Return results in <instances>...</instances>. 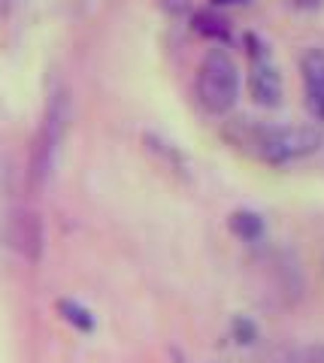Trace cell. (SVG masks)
Instances as JSON below:
<instances>
[{
  "mask_svg": "<svg viewBox=\"0 0 324 363\" xmlns=\"http://www.w3.org/2000/svg\"><path fill=\"white\" fill-rule=\"evenodd\" d=\"M245 152L267 164H291L321 149L324 136L315 124H249L240 121V136H233Z\"/></svg>",
  "mask_w": 324,
  "mask_h": 363,
  "instance_id": "obj_1",
  "label": "cell"
},
{
  "mask_svg": "<svg viewBox=\"0 0 324 363\" xmlns=\"http://www.w3.org/2000/svg\"><path fill=\"white\" fill-rule=\"evenodd\" d=\"M197 100L209 116H228L240 97V67L228 49H209L197 67Z\"/></svg>",
  "mask_w": 324,
  "mask_h": 363,
  "instance_id": "obj_2",
  "label": "cell"
},
{
  "mask_svg": "<svg viewBox=\"0 0 324 363\" xmlns=\"http://www.w3.org/2000/svg\"><path fill=\"white\" fill-rule=\"evenodd\" d=\"M67 118H70V100H67V91L58 88L49 97L46 112H43L40 130L33 136L30 145V161H28V179L33 188H43L55 169V157H58V149L64 143L67 133Z\"/></svg>",
  "mask_w": 324,
  "mask_h": 363,
  "instance_id": "obj_3",
  "label": "cell"
},
{
  "mask_svg": "<svg viewBox=\"0 0 324 363\" xmlns=\"http://www.w3.org/2000/svg\"><path fill=\"white\" fill-rule=\"evenodd\" d=\"M249 97L255 106L261 109H276L285 97V82H282V73L279 67L267 58H252L249 67Z\"/></svg>",
  "mask_w": 324,
  "mask_h": 363,
  "instance_id": "obj_4",
  "label": "cell"
},
{
  "mask_svg": "<svg viewBox=\"0 0 324 363\" xmlns=\"http://www.w3.org/2000/svg\"><path fill=\"white\" fill-rule=\"evenodd\" d=\"M300 76H303L306 106L315 121H324V49H306L300 58Z\"/></svg>",
  "mask_w": 324,
  "mask_h": 363,
  "instance_id": "obj_5",
  "label": "cell"
},
{
  "mask_svg": "<svg viewBox=\"0 0 324 363\" xmlns=\"http://www.w3.org/2000/svg\"><path fill=\"white\" fill-rule=\"evenodd\" d=\"M9 245L18 248L25 257L37 260L40 252H43V224L33 212H25L18 209L13 212V218H9Z\"/></svg>",
  "mask_w": 324,
  "mask_h": 363,
  "instance_id": "obj_6",
  "label": "cell"
},
{
  "mask_svg": "<svg viewBox=\"0 0 324 363\" xmlns=\"http://www.w3.org/2000/svg\"><path fill=\"white\" fill-rule=\"evenodd\" d=\"M228 227H230V233L237 236V240L242 242H258L261 236H264V218L258 212H252V209H237L228 218Z\"/></svg>",
  "mask_w": 324,
  "mask_h": 363,
  "instance_id": "obj_7",
  "label": "cell"
},
{
  "mask_svg": "<svg viewBox=\"0 0 324 363\" xmlns=\"http://www.w3.org/2000/svg\"><path fill=\"white\" fill-rule=\"evenodd\" d=\"M146 145H149V152H155V155H158L167 167L173 169V173H182V176H188V161H185V155L179 152L173 143H164L161 136L146 133Z\"/></svg>",
  "mask_w": 324,
  "mask_h": 363,
  "instance_id": "obj_8",
  "label": "cell"
},
{
  "mask_svg": "<svg viewBox=\"0 0 324 363\" xmlns=\"http://www.w3.org/2000/svg\"><path fill=\"white\" fill-rule=\"evenodd\" d=\"M194 30L200 33V37L216 40V43H228V37H230L228 21L221 18L218 13H212V9H203V13L194 16Z\"/></svg>",
  "mask_w": 324,
  "mask_h": 363,
  "instance_id": "obj_9",
  "label": "cell"
},
{
  "mask_svg": "<svg viewBox=\"0 0 324 363\" xmlns=\"http://www.w3.org/2000/svg\"><path fill=\"white\" fill-rule=\"evenodd\" d=\"M58 312L67 324H73L76 330L82 333H91L94 330V315L85 309V306H79L76 300H58Z\"/></svg>",
  "mask_w": 324,
  "mask_h": 363,
  "instance_id": "obj_10",
  "label": "cell"
},
{
  "mask_svg": "<svg viewBox=\"0 0 324 363\" xmlns=\"http://www.w3.org/2000/svg\"><path fill=\"white\" fill-rule=\"evenodd\" d=\"M233 339H237L240 345H249L258 339V327H255V321H249V318H233Z\"/></svg>",
  "mask_w": 324,
  "mask_h": 363,
  "instance_id": "obj_11",
  "label": "cell"
},
{
  "mask_svg": "<svg viewBox=\"0 0 324 363\" xmlns=\"http://www.w3.org/2000/svg\"><path fill=\"white\" fill-rule=\"evenodd\" d=\"M300 363H324V345H312L300 351Z\"/></svg>",
  "mask_w": 324,
  "mask_h": 363,
  "instance_id": "obj_12",
  "label": "cell"
},
{
  "mask_svg": "<svg viewBox=\"0 0 324 363\" xmlns=\"http://www.w3.org/2000/svg\"><path fill=\"white\" fill-rule=\"evenodd\" d=\"M216 6H233V4H245V0H212Z\"/></svg>",
  "mask_w": 324,
  "mask_h": 363,
  "instance_id": "obj_13",
  "label": "cell"
}]
</instances>
